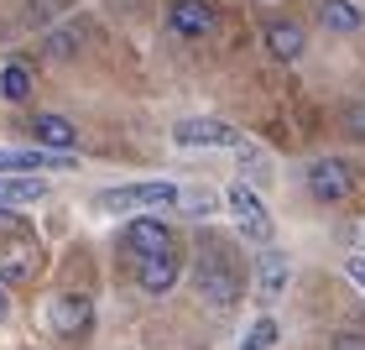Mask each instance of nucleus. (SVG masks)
Returning a JSON list of instances; mask_svg holds the SVG:
<instances>
[{
  "mask_svg": "<svg viewBox=\"0 0 365 350\" xmlns=\"http://www.w3.org/2000/svg\"><path fill=\"white\" fill-rule=\"evenodd\" d=\"M240 350H277V319H272V314H261V319L245 329Z\"/></svg>",
  "mask_w": 365,
  "mask_h": 350,
  "instance_id": "16",
  "label": "nucleus"
},
{
  "mask_svg": "<svg viewBox=\"0 0 365 350\" xmlns=\"http://www.w3.org/2000/svg\"><path fill=\"white\" fill-rule=\"evenodd\" d=\"M16 230H26V225L16 220V214H6V209H0V236H16Z\"/></svg>",
  "mask_w": 365,
  "mask_h": 350,
  "instance_id": "20",
  "label": "nucleus"
},
{
  "mask_svg": "<svg viewBox=\"0 0 365 350\" xmlns=\"http://www.w3.org/2000/svg\"><path fill=\"white\" fill-rule=\"evenodd\" d=\"M125 256L130 261H146V256H173V225L162 214H141V220L125 225Z\"/></svg>",
  "mask_w": 365,
  "mask_h": 350,
  "instance_id": "3",
  "label": "nucleus"
},
{
  "mask_svg": "<svg viewBox=\"0 0 365 350\" xmlns=\"http://www.w3.org/2000/svg\"><path fill=\"white\" fill-rule=\"evenodd\" d=\"M225 204L235 209V220H240V230H245V241H256L261 251H267V246H272V214H267V204L256 199L251 183H235V189L225 194Z\"/></svg>",
  "mask_w": 365,
  "mask_h": 350,
  "instance_id": "5",
  "label": "nucleus"
},
{
  "mask_svg": "<svg viewBox=\"0 0 365 350\" xmlns=\"http://www.w3.org/2000/svg\"><path fill=\"white\" fill-rule=\"evenodd\" d=\"M344 126H350V136H360V141H365V99L344 110Z\"/></svg>",
  "mask_w": 365,
  "mask_h": 350,
  "instance_id": "19",
  "label": "nucleus"
},
{
  "mask_svg": "<svg viewBox=\"0 0 365 350\" xmlns=\"http://www.w3.org/2000/svg\"><path fill=\"white\" fill-rule=\"evenodd\" d=\"M308 194L324 199V204L350 199V194H355V168H350L344 157H319V162H308Z\"/></svg>",
  "mask_w": 365,
  "mask_h": 350,
  "instance_id": "6",
  "label": "nucleus"
},
{
  "mask_svg": "<svg viewBox=\"0 0 365 350\" xmlns=\"http://www.w3.org/2000/svg\"><path fill=\"white\" fill-rule=\"evenodd\" d=\"M173 141H178V146H240L235 126H225V121H209V115L178 121V126H173Z\"/></svg>",
  "mask_w": 365,
  "mask_h": 350,
  "instance_id": "8",
  "label": "nucleus"
},
{
  "mask_svg": "<svg viewBox=\"0 0 365 350\" xmlns=\"http://www.w3.org/2000/svg\"><path fill=\"white\" fill-rule=\"evenodd\" d=\"M37 141L47 146V152H68V146H78V131L63 121V115H37Z\"/></svg>",
  "mask_w": 365,
  "mask_h": 350,
  "instance_id": "14",
  "label": "nucleus"
},
{
  "mask_svg": "<svg viewBox=\"0 0 365 350\" xmlns=\"http://www.w3.org/2000/svg\"><path fill=\"white\" fill-rule=\"evenodd\" d=\"M47 319H53V329L63 340H78V335H89V324H94V304L84 293H58L53 304H47Z\"/></svg>",
  "mask_w": 365,
  "mask_h": 350,
  "instance_id": "7",
  "label": "nucleus"
},
{
  "mask_svg": "<svg viewBox=\"0 0 365 350\" xmlns=\"http://www.w3.org/2000/svg\"><path fill=\"white\" fill-rule=\"evenodd\" d=\"M168 26L178 37H209L214 31V6L209 0H173L168 6Z\"/></svg>",
  "mask_w": 365,
  "mask_h": 350,
  "instance_id": "9",
  "label": "nucleus"
},
{
  "mask_svg": "<svg viewBox=\"0 0 365 350\" xmlns=\"http://www.w3.org/2000/svg\"><path fill=\"white\" fill-rule=\"evenodd\" d=\"M319 16H324V26H329V31H339V37H350V31H360V26H365L360 6H350V0H324Z\"/></svg>",
  "mask_w": 365,
  "mask_h": 350,
  "instance_id": "15",
  "label": "nucleus"
},
{
  "mask_svg": "<svg viewBox=\"0 0 365 350\" xmlns=\"http://www.w3.org/2000/svg\"><path fill=\"white\" fill-rule=\"evenodd\" d=\"M350 277H355L360 288H365V256H355V261H350Z\"/></svg>",
  "mask_w": 365,
  "mask_h": 350,
  "instance_id": "21",
  "label": "nucleus"
},
{
  "mask_svg": "<svg viewBox=\"0 0 365 350\" xmlns=\"http://www.w3.org/2000/svg\"><path fill=\"white\" fill-rule=\"evenodd\" d=\"M198 293H204V304L214 309H235V298H240V272H235V261H230V251L220 241H198Z\"/></svg>",
  "mask_w": 365,
  "mask_h": 350,
  "instance_id": "1",
  "label": "nucleus"
},
{
  "mask_svg": "<svg viewBox=\"0 0 365 350\" xmlns=\"http://www.w3.org/2000/svg\"><path fill=\"white\" fill-rule=\"evenodd\" d=\"M282 288H287V256H282L277 246H267V251L256 256V298H261V304H272Z\"/></svg>",
  "mask_w": 365,
  "mask_h": 350,
  "instance_id": "10",
  "label": "nucleus"
},
{
  "mask_svg": "<svg viewBox=\"0 0 365 350\" xmlns=\"http://www.w3.org/2000/svg\"><path fill=\"white\" fill-rule=\"evenodd\" d=\"M42 194H47V183L37 173H0V204H31Z\"/></svg>",
  "mask_w": 365,
  "mask_h": 350,
  "instance_id": "13",
  "label": "nucleus"
},
{
  "mask_svg": "<svg viewBox=\"0 0 365 350\" xmlns=\"http://www.w3.org/2000/svg\"><path fill=\"white\" fill-rule=\"evenodd\" d=\"M303 26H297V21H272L267 26V53L277 58V63H297V58H303Z\"/></svg>",
  "mask_w": 365,
  "mask_h": 350,
  "instance_id": "11",
  "label": "nucleus"
},
{
  "mask_svg": "<svg viewBox=\"0 0 365 350\" xmlns=\"http://www.w3.org/2000/svg\"><path fill=\"white\" fill-rule=\"evenodd\" d=\"M178 183H168V178H162V183H125V189H110V194H99L94 199V204L99 209H105V214H115V209H168V204H178Z\"/></svg>",
  "mask_w": 365,
  "mask_h": 350,
  "instance_id": "2",
  "label": "nucleus"
},
{
  "mask_svg": "<svg viewBox=\"0 0 365 350\" xmlns=\"http://www.w3.org/2000/svg\"><path fill=\"white\" fill-rule=\"evenodd\" d=\"M6 309H11V298H6V282H0V319H6Z\"/></svg>",
  "mask_w": 365,
  "mask_h": 350,
  "instance_id": "22",
  "label": "nucleus"
},
{
  "mask_svg": "<svg viewBox=\"0 0 365 350\" xmlns=\"http://www.w3.org/2000/svg\"><path fill=\"white\" fill-rule=\"evenodd\" d=\"M37 266H42V246L31 230L0 236V282H26V277H37Z\"/></svg>",
  "mask_w": 365,
  "mask_h": 350,
  "instance_id": "4",
  "label": "nucleus"
},
{
  "mask_svg": "<svg viewBox=\"0 0 365 350\" xmlns=\"http://www.w3.org/2000/svg\"><path fill=\"white\" fill-rule=\"evenodd\" d=\"M136 282L146 293H168L178 282V256H146V261H136Z\"/></svg>",
  "mask_w": 365,
  "mask_h": 350,
  "instance_id": "12",
  "label": "nucleus"
},
{
  "mask_svg": "<svg viewBox=\"0 0 365 350\" xmlns=\"http://www.w3.org/2000/svg\"><path fill=\"white\" fill-rule=\"evenodd\" d=\"M214 204H220V199H214V194H198V189H182V194H178V209H182V214H204V220H209Z\"/></svg>",
  "mask_w": 365,
  "mask_h": 350,
  "instance_id": "18",
  "label": "nucleus"
},
{
  "mask_svg": "<svg viewBox=\"0 0 365 350\" xmlns=\"http://www.w3.org/2000/svg\"><path fill=\"white\" fill-rule=\"evenodd\" d=\"M0 94L6 99H26L31 94V74L21 69V63H6V69H0Z\"/></svg>",
  "mask_w": 365,
  "mask_h": 350,
  "instance_id": "17",
  "label": "nucleus"
}]
</instances>
